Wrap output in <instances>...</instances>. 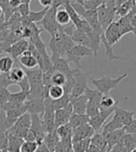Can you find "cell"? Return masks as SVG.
I'll use <instances>...</instances> for the list:
<instances>
[{"label":"cell","instance_id":"cell-47","mask_svg":"<svg viewBox=\"0 0 136 152\" xmlns=\"http://www.w3.org/2000/svg\"><path fill=\"white\" fill-rule=\"evenodd\" d=\"M10 91L7 87H0V105H3L9 101Z\"/></svg>","mask_w":136,"mask_h":152},{"label":"cell","instance_id":"cell-9","mask_svg":"<svg viewBox=\"0 0 136 152\" xmlns=\"http://www.w3.org/2000/svg\"><path fill=\"white\" fill-rule=\"evenodd\" d=\"M27 112L31 115H42L44 110V98L35 97L33 99H29L24 102Z\"/></svg>","mask_w":136,"mask_h":152},{"label":"cell","instance_id":"cell-30","mask_svg":"<svg viewBox=\"0 0 136 152\" xmlns=\"http://www.w3.org/2000/svg\"><path fill=\"white\" fill-rule=\"evenodd\" d=\"M120 142L126 148L127 152H132L136 148V134H124Z\"/></svg>","mask_w":136,"mask_h":152},{"label":"cell","instance_id":"cell-13","mask_svg":"<svg viewBox=\"0 0 136 152\" xmlns=\"http://www.w3.org/2000/svg\"><path fill=\"white\" fill-rule=\"evenodd\" d=\"M88 99L84 95L79 96H71L70 104L72 107V111L75 114H85Z\"/></svg>","mask_w":136,"mask_h":152},{"label":"cell","instance_id":"cell-54","mask_svg":"<svg viewBox=\"0 0 136 152\" xmlns=\"http://www.w3.org/2000/svg\"><path fill=\"white\" fill-rule=\"evenodd\" d=\"M35 152H50V151L44 143H41V144H39V146H38V148H37V149L35 150Z\"/></svg>","mask_w":136,"mask_h":152},{"label":"cell","instance_id":"cell-2","mask_svg":"<svg viewBox=\"0 0 136 152\" xmlns=\"http://www.w3.org/2000/svg\"><path fill=\"white\" fill-rule=\"evenodd\" d=\"M128 76V72H124L123 74L118 76L116 78H112L109 76H102L98 79H94L91 77L89 80L92 82L93 85L95 86V89L98 90L103 96H108L112 89H115L119 86V85L123 79H125Z\"/></svg>","mask_w":136,"mask_h":152},{"label":"cell","instance_id":"cell-16","mask_svg":"<svg viewBox=\"0 0 136 152\" xmlns=\"http://www.w3.org/2000/svg\"><path fill=\"white\" fill-rule=\"evenodd\" d=\"M28 48H29V41L27 39H20L11 45L9 54L11 55V58L13 59L17 60L19 57H20L28 49Z\"/></svg>","mask_w":136,"mask_h":152},{"label":"cell","instance_id":"cell-15","mask_svg":"<svg viewBox=\"0 0 136 152\" xmlns=\"http://www.w3.org/2000/svg\"><path fill=\"white\" fill-rule=\"evenodd\" d=\"M84 18L90 25V27L92 28L95 33H97L98 34H103L104 32L102 30V27L99 23V20H98V17H97V12L96 10H86Z\"/></svg>","mask_w":136,"mask_h":152},{"label":"cell","instance_id":"cell-21","mask_svg":"<svg viewBox=\"0 0 136 152\" xmlns=\"http://www.w3.org/2000/svg\"><path fill=\"white\" fill-rule=\"evenodd\" d=\"M89 38V42H90V48L93 50L94 52V56L97 55L98 50L100 49V45H101V35L95 33L92 28L88 29L85 32Z\"/></svg>","mask_w":136,"mask_h":152},{"label":"cell","instance_id":"cell-43","mask_svg":"<svg viewBox=\"0 0 136 152\" xmlns=\"http://www.w3.org/2000/svg\"><path fill=\"white\" fill-rule=\"evenodd\" d=\"M70 97H71L70 95L64 94V96L61 98H59V99L52 100V105H53V108H54V110H57L65 108L66 106L70 103Z\"/></svg>","mask_w":136,"mask_h":152},{"label":"cell","instance_id":"cell-46","mask_svg":"<svg viewBox=\"0 0 136 152\" xmlns=\"http://www.w3.org/2000/svg\"><path fill=\"white\" fill-rule=\"evenodd\" d=\"M16 12H18L20 17H28L29 13L31 12V10H30V5L29 4H24V3H21L17 9L15 10Z\"/></svg>","mask_w":136,"mask_h":152},{"label":"cell","instance_id":"cell-10","mask_svg":"<svg viewBox=\"0 0 136 152\" xmlns=\"http://www.w3.org/2000/svg\"><path fill=\"white\" fill-rule=\"evenodd\" d=\"M72 113V107L70 103L65 108L55 110V130L56 128L59 126L69 124L70 118Z\"/></svg>","mask_w":136,"mask_h":152},{"label":"cell","instance_id":"cell-45","mask_svg":"<svg viewBox=\"0 0 136 152\" xmlns=\"http://www.w3.org/2000/svg\"><path fill=\"white\" fill-rule=\"evenodd\" d=\"M39 144L33 141H23L20 148V152H35Z\"/></svg>","mask_w":136,"mask_h":152},{"label":"cell","instance_id":"cell-14","mask_svg":"<svg viewBox=\"0 0 136 152\" xmlns=\"http://www.w3.org/2000/svg\"><path fill=\"white\" fill-rule=\"evenodd\" d=\"M94 129L89 125V124H84L72 131V142L79 141L82 139L91 138L94 135Z\"/></svg>","mask_w":136,"mask_h":152},{"label":"cell","instance_id":"cell-26","mask_svg":"<svg viewBox=\"0 0 136 152\" xmlns=\"http://www.w3.org/2000/svg\"><path fill=\"white\" fill-rule=\"evenodd\" d=\"M89 119L90 118L86 115V114H75V113H72L71 118H70V121H69V124L72 128V130H74V129H76V128H78V127H80L81 125L88 124Z\"/></svg>","mask_w":136,"mask_h":152},{"label":"cell","instance_id":"cell-11","mask_svg":"<svg viewBox=\"0 0 136 152\" xmlns=\"http://www.w3.org/2000/svg\"><path fill=\"white\" fill-rule=\"evenodd\" d=\"M104 37L108 43L111 45H115L121 39V34L119 33V30L117 24V21H112L111 23L107 27V29L104 31Z\"/></svg>","mask_w":136,"mask_h":152},{"label":"cell","instance_id":"cell-39","mask_svg":"<svg viewBox=\"0 0 136 152\" xmlns=\"http://www.w3.org/2000/svg\"><path fill=\"white\" fill-rule=\"evenodd\" d=\"M49 7H44L43 10H39V11H32L29 13L28 15V18L29 20H31V22H33V23H36L38 24L39 22L44 19L45 13H47V11L48 10Z\"/></svg>","mask_w":136,"mask_h":152},{"label":"cell","instance_id":"cell-33","mask_svg":"<svg viewBox=\"0 0 136 152\" xmlns=\"http://www.w3.org/2000/svg\"><path fill=\"white\" fill-rule=\"evenodd\" d=\"M64 94L65 93H64L63 86L52 85L47 91V97L50 98L51 100H57L61 98L64 96Z\"/></svg>","mask_w":136,"mask_h":152},{"label":"cell","instance_id":"cell-35","mask_svg":"<svg viewBox=\"0 0 136 152\" xmlns=\"http://www.w3.org/2000/svg\"><path fill=\"white\" fill-rule=\"evenodd\" d=\"M9 77L13 85H17L19 82H20L25 77L24 70H22L21 68H19V67L13 68V69L9 72Z\"/></svg>","mask_w":136,"mask_h":152},{"label":"cell","instance_id":"cell-7","mask_svg":"<svg viewBox=\"0 0 136 152\" xmlns=\"http://www.w3.org/2000/svg\"><path fill=\"white\" fill-rule=\"evenodd\" d=\"M42 123L45 133H50L55 130V110L53 108L50 98H44V110L41 115Z\"/></svg>","mask_w":136,"mask_h":152},{"label":"cell","instance_id":"cell-27","mask_svg":"<svg viewBox=\"0 0 136 152\" xmlns=\"http://www.w3.org/2000/svg\"><path fill=\"white\" fill-rule=\"evenodd\" d=\"M101 44L105 47V56L108 59V61H114V60H128L127 58H122V57H119L115 55V53L113 52L112 47L108 43V41L105 40V38L104 37V34H101Z\"/></svg>","mask_w":136,"mask_h":152},{"label":"cell","instance_id":"cell-61","mask_svg":"<svg viewBox=\"0 0 136 152\" xmlns=\"http://www.w3.org/2000/svg\"><path fill=\"white\" fill-rule=\"evenodd\" d=\"M134 2H136V0H134Z\"/></svg>","mask_w":136,"mask_h":152},{"label":"cell","instance_id":"cell-60","mask_svg":"<svg viewBox=\"0 0 136 152\" xmlns=\"http://www.w3.org/2000/svg\"><path fill=\"white\" fill-rule=\"evenodd\" d=\"M86 1H92V0H86Z\"/></svg>","mask_w":136,"mask_h":152},{"label":"cell","instance_id":"cell-57","mask_svg":"<svg viewBox=\"0 0 136 152\" xmlns=\"http://www.w3.org/2000/svg\"><path fill=\"white\" fill-rule=\"evenodd\" d=\"M32 0H20L21 3H24V4H29L30 5V2H31Z\"/></svg>","mask_w":136,"mask_h":152},{"label":"cell","instance_id":"cell-50","mask_svg":"<svg viewBox=\"0 0 136 152\" xmlns=\"http://www.w3.org/2000/svg\"><path fill=\"white\" fill-rule=\"evenodd\" d=\"M123 130L126 134H136V119H133L129 124L123 127Z\"/></svg>","mask_w":136,"mask_h":152},{"label":"cell","instance_id":"cell-37","mask_svg":"<svg viewBox=\"0 0 136 152\" xmlns=\"http://www.w3.org/2000/svg\"><path fill=\"white\" fill-rule=\"evenodd\" d=\"M91 145L96 147L100 150L107 149V141L105 139L104 134H94V135L91 137Z\"/></svg>","mask_w":136,"mask_h":152},{"label":"cell","instance_id":"cell-52","mask_svg":"<svg viewBox=\"0 0 136 152\" xmlns=\"http://www.w3.org/2000/svg\"><path fill=\"white\" fill-rule=\"evenodd\" d=\"M20 4H21L20 0H9V7H11V9L15 10H16V9H17V7Z\"/></svg>","mask_w":136,"mask_h":152},{"label":"cell","instance_id":"cell-36","mask_svg":"<svg viewBox=\"0 0 136 152\" xmlns=\"http://www.w3.org/2000/svg\"><path fill=\"white\" fill-rule=\"evenodd\" d=\"M14 66V59L9 56H3L0 58V72L7 73L9 72Z\"/></svg>","mask_w":136,"mask_h":152},{"label":"cell","instance_id":"cell-42","mask_svg":"<svg viewBox=\"0 0 136 152\" xmlns=\"http://www.w3.org/2000/svg\"><path fill=\"white\" fill-rule=\"evenodd\" d=\"M66 75H64L63 73L59 72H56L54 71L52 72L51 75V83L54 86H63L66 83Z\"/></svg>","mask_w":136,"mask_h":152},{"label":"cell","instance_id":"cell-58","mask_svg":"<svg viewBox=\"0 0 136 152\" xmlns=\"http://www.w3.org/2000/svg\"><path fill=\"white\" fill-rule=\"evenodd\" d=\"M2 16H4V12H3L2 7H0V17H2Z\"/></svg>","mask_w":136,"mask_h":152},{"label":"cell","instance_id":"cell-22","mask_svg":"<svg viewBox=\"0 0 136 152\" xmlns=\"http://www.w3.org/2000/svg\"><path fill=\"white\" fill-rule=\"evenodd\" d=\"M114 116H116L119 121L124 126L129 124L131 121L134 119V112L133 111H130V110H127L123 108H119V107H116L114 112Z\"/></svg>","mask_w":136,"mask_h":152},{"label":"cell","instance_id":"cell-3","mask_svg":"<svg viewBox=\"0 0 136 152\" xmlns=\"http://www.w3.org/2000/svg\"><path fill=\"white\" fill-rule=\"evenodd\" d=\"M91 71L87 72H81L80 68L72 70V77L74 79V85L71 90V96H79L84 95L87 87V83L90 78Z\"/></svg>","mask_w":136,"mask_h":152},{"label":"cell","instance_id":"cell-56","mask_svg":"<svg viewBox=\"0 0 136 152\" xmlns=\"http://www.w3.org/2000/svg\"><path fill=\"white\" fill-rule=\"evenodd\" d=\"M132 12L133 15H135V16H136V2H134L133 6L132 7Z\"/></svg>","mask_w":136,"mask_h":152},{"label":"cell","instance_id":"cell-41","mask_svg":"<svg viewBox=\"0 0 136 152\" xmlns=\"http://www.w3.org/2000/svg\"><path fill=\"white\" fill-rule=\"evenodd\" d=\"M119 104V101H116L114 98L108 96H103L100 101V110L104 109H110L113 107H116Z\"/></svg>","mask_w":136,"mask_h":152},{"label":"cell","instance_id":"cell-8","mask_svg":"<svg viewBox=\"0 0 136 152\" xmlns=\"http://www.w3.org/2000/svg\"><path fill=\"white\" fill-rule=\"evenodd\" d=\"M116 107H117V106H116ZM116 107H113V108H110V109L100 110L99 113H98L97 115L89 119L88 124H89V125L91 127L94 129L95 132H98L104 126L105 121L108 120V118L111 115V114H113Z\"/></svg>","mask_w":136,"mask_h":152},{"label":"cell","instance_id":"cell-31","mask_svg":"<svg viewBox=\"0 0 136 152\" xmlns=\"http://www.w3.org/2000/svg\"><path fill=\"white\" fill-rule=\"evenodd\" d=\"M56 21L59 26H66L71 22L69 13L66 11L65 9H59V7L56 12Z\"/></svg>","mask_w":136,"mask_h":152},{"label":"cell","instance_id":"cell-20","mask_svg":"<svg viewBox=\"0 0 136 152\" xmlns=\"http://www.w3.org/2000/svg\"><path fill=\"white\" fill-rule=\"evenodd\" d=\"M17 60L21 66H23L24 68H26V69H28V70H33L38 66L35 58L32 55L31 51L28 50V49L20 57H19V58Z\"/></svg>","mask_w":136,"mask_h":152},{"label":"cell","instance_id":"cell-59","mask_svg":"<svg viewBox=\"0 0 136 152\" xmlns=\"http://www.w3.org/2000/svg\"><path fill=\"white\" fill-rule=\"evenodd\" d=\"M2 53H3V52H2V50H1V49H0V55H1V54H2Z\"/></svg>","mask_w":136,"mask_h":152},{"label":"cell","instance_id":"cell-18","mask_svg":"<svg viewBox=\"0 0 136 152\" xmlns=\"http://www.w3.org/2000/svg\"><path fill=\"white\" fill-rule=\"evenodd\" d=\"M124 134H125V132L122 128V129H119V130H116V131H113L108 134H104L105 139L107 141V151L108 152H109L110 149L120 141V139L122 138Z\"/></svg>","mask_w":136,"mask_h":152},{"label":"cell","instance_id":"cell-6","mask_svg":"<svg viewBox=\"0 0 136 152\" xmlns=\"http://www.w3.org/2000/svg\"><path fill=\"white\" fill-rule=\"evenodd\" d=\"M57 9L58 7L56 6H51L45 13L44 19L37 24L41 25L43 31H47L50 34V35L54 34L58 29L61 28V26H59L56 21V12Z\"/></svg>","mask_w":136,"mask_h":152},{"label":"cell","instance_id":"cell-32","mask_svg":"<svg viewBox=\"0 0 136 152\" xmlns=\"http://www.w3.org/2000/svg\"><path fill=\"white\" fill-rule=\"evenodd\" d=\"M84 94L87 97L88 101L94 102V103H96V104L100 105V101H101V98H102L103 95L98 90L92 89V88H90V87L87 86Z\"/></svg>","mask_w":136,"mask_h":152},{"label":"cell","instance_id":"cell-51","mask_svg":"<svg viewBox=\"0 0 136 152\" xmlns=\"http://www.w3.org/2000/svg\"><path fill=\"white\" fill-rule=\"evenodd\" d=\"M130 23H131V27H132V33L136 35V16H135V15H133V14L132 15V17H131Z\"/></svg>","mask_w":136,"mask_h":152},{"label":"cell","instance_id":"cell-25","mask_svg":"<svg viewBox=\"0 0 136 152\" xmlns=\"http://www.w3.org/2000/svg\"><path fill=\"white\" fill-rule=\"evenodd\" d=\"M59 141H60V139L58 137V135L56 133V130H54L53 132L47 133V134H45L43 143L47 146V148L49 149L50 152H54L55 148L58 145Z\"/></svg>","mask_w":136,"mask_h":152},{"label":"cell","instance_id":"cell-29","mask_svg":"<svg viewBox=\"0 0 136 152\" xmlns=\"http://www.w3.org/2000/svg\"><path fill=\"white\" fill-rule=\"evenodd\" d=\"M124 127V125L120 123L119 120L113 115L112 119L107 123L105 124H104V126L102 127L103 128V131H102V134H108L110 132H113V131H116V130H119V129H122Z\"/></svg>","mask_w":136,"mask_h":152},{"label":"cell","instance_id":"cell-17","mask_svg":"<svg viewBox=\"0 0 136 152\" xmlns=\"http://www.w3.org/2000/svg\"><path fill=\"white\" fill-rule=\"evenodd\" d=\"M27 112L26 107L25 105L23 107H21L20 109H16V110H11L9 111H6L5 112V115H6V124H7V130L16 123L17 120L21 116L23 115L24 113Z\"/></svg>","mask_w":136,"mask_h":152},{"label":"cell","instance_id":"cell-5","mask_svg":"<svg viewBox=\"0 0 136 152\" xmlns=\"http://www.w3.org/2000/svg\"><path fill=\"white\" fill-rule=\"evenodd\" d=\"M66 58L69 62H73L77 68L81 67V59L84 57H92L94 56V52L90 48L84 45H74L73 48L66 53Z\"/></svg>","mask_w":136,"mask_h":152},{"label":"cell","instance_id":"cell-48","mask_svg":"<svg viewBox=\"0 0 136 152\" xmlns=\"http://www.w3.org/2000/svg\"><path fill=\"white\" fill-rule=\"evenodd\" d=\"M17 86L20 88L21 92H23V93L29 95V93H30V85H29V82H28V79L26 77V75H25V77L23 79H22L20 82H19L17 83Z\"/></svg>","mask_w":136,"mask_h":152},{"label":"cell","instance_id":"cell-4","mask_svg":"<svg viewBox=\"0 0 136 152\" xmlns=\"http://www.w3.org/2000/svg\"><path fill=\"white\" fill-rule=\"evenodd\" d=\"M30 127H31V114L26 112L21 115L16 123L7 131V134L23 139Z\"/></svg>","mask_w":136,"mask_h":152},{"label":"cell","instance_id":"cell-23","mask_svg":"<svg viewBox=\"0 0 136 152\" xmlns=\"http://www.w3.org/2000/svg\"><path fill=\"white\" fill-rule=\"evenodd\" d=\"M132 15V12L131 11L129 14H127L126 16L119 18V20L117 21V24H118L119 33L121 34V36H124L129 33H132L131 23H130Z\"/></svg>","mask_w":136,"mask_h":152},{"label":"cell","instance_id":"cell-28","mask_svg":"<svg viewBox=\"0 0 136 152\" xmlns=\"http://www.w3.org/2000/svg\"><path fill=\"white\" fill-rule=\"evenodd\" d=\"M23 141L24 140L22 138H19L12 135H7V152H20V148Z\"/></svg>","mask_w":136,"mask_h":152},{"label":"cell","instance_id":"cell-1","mask_svg":"<svg viewBox=\"0 0 136 152\" xmlns=\"http://www.w3.org/2000/svg\"><path fill=\"white\" fill-rule=\"evenodd\" d=\"M24 72L30 85V93L27 100L35 97H44L43 71L38 68L37 70H24Z\"/></svg>","mask_w":136,"mask_h":152},{"label":"cell","instance_id":"cell-53","mask_svg":"<svg viewBox=\"0 0 136 152\" xmlns=\"http://www.w3.org/2000/svg\"><path fill=\"white\" fill-rule=\"evenodd\" d=\"M38 2L44 7H50L52 6L53 0H38Z\"/></svg>","mask_w":136,"mask_h":152},{"label":"cell","instance_id":"cell-34","mask_svg":"<svg viewBox=\"0 0 136 152\" xmlns=\"http://www.w3.org/2000/svg\"><path fill=\"white\" fill-rule=\"evenodd\" d=\"M133 4H134V0H128L125 3L119 6L115 11L116 16H119L120 18L126 16L127 14H129L132 11V7Z\"/></svg>","mask_w":136,"mask_h":152},{"label":"cell","instance_id":"cell-55","mask_svg":"<svg viewBox=\"0 0 136 152\" xmlns=\"http://www.w3.org/2000/svg\"><path fill=\"white\" fill-rule=\"evenodd\" d=\"M100 151L101 150L99 148H97L96 147H95L93 145H90V147H89V148H88V150L86 152H100Z\"/></svg>","mask_w":136,"mask_h":152},{"label":"cell","instance_id":"cell-62","mask_svg":"<svg viewBox=\"0 0 136 152\" xmlns=\"http://www.w3.org/2000/svg\"><path fill=\"white\" fill-rule=\"evenodd\" d=\"M0 74H1V72H0Z\"/></svg>","mask_w":136,"mask_h":152},{"label":"cell","instance_id":"cell-44","mask_svg":"<svg viewBox=\"0 0 136 152\" xmlns=\"http://www.w3.org/2000/svg\"><path fill=\"white\" fill-rule=\"evenodd\" d=\"M27 96H28V95L23 92H21V91H20L18 93H10L9 101L23 104L27 100Z\"/></svg>","mask_w":136,"mask_h":152},{"label":"cell","instance_id":"cell-12","mask_svg":"<svg viewBox=\"0 0 136 152\" xmlns=\"http://www.w3.org/2000/svg\"><path fill=\"white\" fill-rule=\"evenodd\" d=\"M30 129H32V130L36 134L37 142H38V144L43 143L47 133H45L44 129L41 115H35V114L31 115V127H30Z\"/></svg>","mask_w":136,"mask_h":152},{"label":"cell","instance_id":"cell-24","mask_svg":"<svg viewBox=\"0 0 136 152\" xmlns=\"http://www.w3.org/2000/svg\"><path fill=\"white\" fill-rule=\"evenodd\" d=\"M71 40L74 42L75 45H84V47L90 48V42L87 34L82 32L81 30H79L77 28L74 29V31L71 36Z\"/></svg>","mask_w":136,"mask_h":152},{"label":"cell","instance_id":"cell-38","mask_svg":"<svg viewBox=\"0 0 136 152\" xmlns=\"http://www.w3.org/2000/svg\"><path fill=\"white\" fill-rule=\"evenodd\" d=\"M91 145V138L72 142L73 152H86Z\"/></svg>","mask_w":136,"mask_h":152},{"label":"cell","instance_id":"cell-40","mask_svg":"<svg viewBox=\"0 0 136 152\" xmlns=\"http://www.w3.org/2000/svg\"><path fill=\"white\" fill-rule=\"evenodd\" d=\"M72 128L70 126L69 124L61 125L57 128H56V133L57 134L59 139H62L65 137H68V136H71L72 137Z\"/></svg>","mask_w":136,"mask_h":152},{"label":"cell","instance_id":"cell-49","mask_svg":"<svg viewBox=\"0 0 136 152\" xmlns=\"http://www.w3.org/2000/svg\"><path fill=\"white\" fill-rule=\"evenodd\" d=\"M11 85H13V83L9 80V72L7 73L1 72V74H0V87H9Z\"/></svg>","mask_w":136,"mask_h":152},{"label":"cell","instance_id":"cell-19","mask_svg":"<svg viewBox=\"0 0 136 152\" xmlns=\"http://www.w3.org/2000/svg\"><path fill=\"white\" fill-rule=\"evenodd\" d=\"M52 63H53V70L54 71L61 72L66 76L71 74L72 69L70 66V62L68 61L66 58L63 57L58 58L55 60H53Z\"/></svg>","mask_w":136,"mask_h":152}]
</instances>
